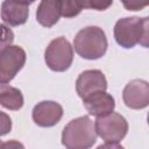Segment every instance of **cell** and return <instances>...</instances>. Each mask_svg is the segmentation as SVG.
Masks as SVG:
<instances>
[{"instance_id":"cell-16","label":"cell","mask_w":149,"mask_h":149,"mask_svg":"<svg viewBox=\"0 0 149 149\" xmlns=\"http://www.w3.org/2000/svg\"><path fill=\"white\" fill-rule=\"evenodd\" d=\"M14 41V34L10 28L0 23V51L10 45Z\"/></svg>"},{"instance_id":"cell-18","label":"cell","mask_w":149,"mask_h":149,"mask_svg":"<svg viewBox=\"0 0 149 149\" xmlns=\"http://www.w3.org/2000/svg\"><path fill=\"white\" fill-rule=\"evenodd\" d=\"M12 129V120L10 118L0 111V136L6 135L10 132Z\"/></svg>"},{"instance_id":"cell-8","label":"cell","mask_w":149,"mask_h":149,"mask_svg":"<svg viewBox=\"0 0 149 149\" xmlns=\"http://www.w3.org/2000/svg\"><path fill=\"white\" fill-rule=\"evenodd\" d=\"M78 95L84 99L97 91H106L107 80L100 70H86L79 74L76 81Z\"/></svg>"},{"instance_id":"cell-21","label":"cell","mask_w":149,"mask_h":149,"mask_svg":"<svg viewBox=\"0 0 149 149\" xmlns=\"http://www.w3.org/2000/svg\"><path fill=\"white\" fill-rule=\"evenodd\" d=\"M0 147H3V143H1V141H0Z\"/></svg>"},{"instance_id":"cell-15","label":"cell","mask_w":149,"mask_h":149,"mask_svg":"<svg viewBox=\"0 0 149 149\" xmlns=\"http://www.w3.org/2000/svg\"><path fill=\"white\" fill-rule=\"evenodd\" d=\"M83 8L95 9V10H105L107 9L113 0H79Z\"/></svg>"},{"instance_id":"cell-20","label":"cell","mask_w":149,"mask_h":149,"mask_svg":"<svg viewBox=\"0 0 149 149\" xmlns=\"http://www.w3.org/2000/svg\"><path fill=\"white\" fill-rule=\"evenodd\" d=\"M23 1H24V2H27V3L29 5V3H31V2H34L35 0H23Z\"/></svg>"},{"instance_id":"cell-11","label":"cell","mask_w":149,"mask_h":149,"mask_svg":"<svg viewBox=\"0 0 149 149\" xmlns=\"http://www.w3.org/2000/svg\"><path fill=\"white\" fill-rule=\"evenodd\" d=\"M86 111L94 116H101L113 112L115 107L114 98L105 91H97L83 99Z\"/></svg>"},{"instance_id":"cell-19","label":"cell","mask_w":149,"mask_h":149,"mask_svg":"<svg viewBox=\"0 0 149 149\" xmlns=\"http://www.w3.org/2000/svg\"><path fill=\"white\" fill-rule=\"evenodd\" d=\"M99 148H122V146L119 144V142H106L105 144L99 146Z\"/></svg>"},{"instance_id":"cell-4","label":"cell","mask_w":149,"mask_h":149,"mask_svg":"<svg viewBox=\"0 0 149 149\" xmlns=\"http://www.w3.org/2000/svg\"><path fill=\"white\" fill-rule=\"evenodd\" d=\"M94 129L105 142H120L128 132V123L121 114L111 112L97 118Z\"/></svg>"},{"instance_id":"cell-5","label":"cell","mask_w":149,"mask_h":149,"mask_svg":"<svg viewBox=\"0 0 149 149\" xmlns=\"http://www.w3.org/2000/svg\"><path fill=\"white\" fill-rule=\"evenodd\" d=\"M44 59L52 71L62 72L68 70L73 61V50L70 42L63 36L52 40L44 52Z\"/></svg>"},{"instance_id":"cell-12","label":"cell","mask_w":149,"mask_h":149,"mask_svg":"<svg viewBox=\"0 0 149 149\" xmlns=\"http://www.w3.org/2000/svg\"><path fill=\"white\" fill-rule=\"evenodd\" d=\"M61 17L59 0H42L37 7L36 19L43 27L50 28L58 22Z\"/></svg>"},{"instance_id":"cell-17","label":"cell","mask_w":149,"mask_h":149,"mask_svg":"<svg viewBox=\"0 0 149 149\" xmlns=\"http://www.w3.org/2000/svg\"><path fill=\"white\" fill-rule=\"evenodd\" d=\"M128 10H141L148 6L149 0H120Z\"/></svg>"},{"instance_id":"cell-10","label":"cell","mask_w":149,"mask_h":149,"mask_svg":"<svg viewBox=\"0 0 149 149\" xmlns=\"http://www.w3.org/2000/svg\"><path fill=\"white\" fill-rule=\"evenodd\" d=\"M29 15L28 3L23 0H5L1 5V19L8 26L26 23Z\"/></svg>"},{"instance_id":"cell-7","label":"cell","mask_w":149,"mask_h":149,"mask_svg":"<svg viewBox=\"0 0 149 149\" xmlns=\"http://www.w3.org/2000/svg\"><path fill=\"white\" fill-rule=\"evenodd\" d=\"M127 107L133 109H142L149 104V85L146 80L134 79L129 81L122 94Z\"/></svg>"},{"instance_id":"cell-2","label":"cell","mask_w":149,"mask_h":149,"mask_svg":"<svg viewBox=\"0 0 149 149\" xmlns=\"http://www.w3.org/2000/svg\"><path fill=\"white\" fill-rule=\"evenodd\" d=\"M114 37L119 45L133 48L136 44L148 45V17H123L114 27Z\"/></svg>"},{"instance_id":"cell-14","label":"cell","mask_w":149,"mask_h":149,"mask_svg":"<svg viewBox=\"0 0 149 149\" xmlns=\"http://www.w3.org/2000/svg\"><path fill=\"white\" fill-rule=\"evenodd\" d=\"M59 3H61V16L64 17L77 16L83 9L79 0H59Z\"/></svg>"},{"instance_id":"cell-1","label":"cell","mask_w":149,"mask_h":149,"mask_svg":"<svg viewBox=\"0 0 149 149\" xmlns=\"http://www.w3.org/2000/svg\"><path fill=\"white\" fill-rule=\"evenodd\" d=\"M97 141L93 121L88 116H80L70 121L63 129L62 143L69 149H87Z\"/></svg>"},{"instance_id":"cell-3","label":"cell","mask_w":149,"mask_h":149,"mask_svg":"<svg viewBox=\"0 0 149 149\" xmlns=\"http://www.w3.org/2000/svg\"><path fill=\"white\" fill-rule=\"evenodd\" d=\"M73 45L80 57L85 59H98L107 50V38L101 28L90 26L78 31Z\"/></svg>"},{"instance_id":"cell-6","label":"cell","mask_w":149,"mask_h":149,"mask_svg":"<svg viewBox=\"0 0 149 149\" xmlns=\"http://www.w3.org/2000/svg\"><path fill=\"white\" fill-rule=\"evenodd\" d=\"M26 63V52L17 45H8L0 51V84L9 83Z\"/></svg>"},{"instance_id":"cell-13","label":"cell","mask_w":149,"mask_h":149,"mask_svg":"<svg viewBox=\"0 0 149 149\" xmlns=\"http://www.w3.org/2000/svg\"><path fill=\"white\" fill-rule=\"evenodd\" d=\"M0 105L7 109L17 111L23 106V95L19 88L0 84Z\"/></svg>"},{"instance_id":"cell-9","label":"cell","mask_w":149,"mask_h":149,"mask_svg":"<svg viewBox=\"0 0 149 149\" xmlns=\"http://www.w3.org/2000/svg\"><path fill=\"white\" fill-rule=\"evenodd\" d=\"M63 116V108L55 101H41L33 109V120L40 127H52Z\"/></svg>"}]
</instances>
